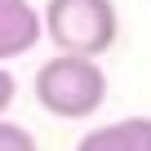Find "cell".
Returning <instances> with one entry per match:
<instances>
[{
    "label": "cell",
    "instance_id": "1",
    "mask_svg": "<svg viewBox=\"0 0 151 151\" xmlns=\"http://www.w3.org/2000/svg\"><path fill=\"white\" fill-rule=\"evenodd\" d=\"M36 102L58 120H89L107 102V71L85 53H53L36 71Z\"/></svg>",
    "mask_w": 151,
    "mask_h": 151
},
{
    "label": "cell",
    "instance_id": "5",
    "mask_svg": "<svg viewBox=\"0 0 151 151\" xmlns=\"http://www.w3.org/2000/svg\"><path fill=\"white\" fill-rule=\"evenodd\" d=\"M0 151H40V147H36V133L27 124L0 120Z\"/></svg>",
    "mask_w": 151,
    "mask_h": 151
},
{
    "label": "cell",
    "instance_id": "6",
    "mask_svg": "<svg viewBox=\"0 0 151 151\" xmlns=\"http://www.w3.org/2000/svg\"><path fill=\"white\" fill-rule=\"evenodd\" d=\"M14 98H18V80H14V71H5V62H0V120L14 107Z\"/></svg>",
    "mask_w": 151,
    "mask_h": 151
},
{
    "label": "cell",
    "instance_id": "3",
    "mask_svg": "<svg viewBox=\"0 0 151 151\" xmlns=\"http://www.w3.org/2000/svg\"><path fill=\"white\" fill-rule=\"evenodd\" d=\"M40 36H45V22L31 0H0V62L31 53Z\"/></svg>",
    "mask_w": 151,
    "mask_h": 151
},
{
    "label": "cell",
    "instance_id": "2",
    "mask_svg": "<svg viewBox=\"0 0 151 151\" xmlns=\"http://www.w3.org/2000/svg\"><path fill=\"white\" fill-rule=\"evenodd\" d=\"M40 22L58 53L102 58L120 36V14L111 0H45Z\"/></svg>",
    "mask_w": 151,
    "mask_h": 151
},
{
    "label": "cell",
    "instance_id": "4",
    "mask_svg": "<svg viewBox=\"0 0 151 151\" xmlns=\"http://www.w3.org/2000/svg\"><path fill=\"white\" fill-rule=\"evenodd\" d=\"M76 151H151V116H129L89 129Z\"/></svg>",
    "mask_w": 151,
    "mask_h": 151
}]
</instances>
